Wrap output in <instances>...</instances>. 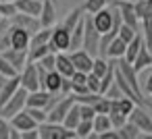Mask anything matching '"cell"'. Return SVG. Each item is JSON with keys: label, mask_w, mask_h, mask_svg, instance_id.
<instances>
[{"label": "cell", "mask_w": 152, "mask_h": 139, "mask_svg": "<svg viewBox=\"0 0 152 139\" xmlns=\"http://www.w3.org/2000/svg\"><path fill=\"white\" fill-rule=\"evenodd\" d=\"M2 54L17 71H21L25 64H27V50H17V48H7V50H2L0 52Z\"/></svg>", "instance_id": "obj_13"}, {"label": "cell", "mask_w": 152, "mask_h": 139, "mask_svg": "<svg viewBox=\"0 0 152 139\" xmlns=\"http://www.w3.org/2000/svg\"><path fill=\"white\" fill-rule=\"evenodd\" d=\"M94 133V125H92V120H79V125L75 127V135L79 137V139H86V137H90Z\"/></svg>", "instance_id": "obj_29"}, {"label": "cell", "mask_w": 152, "mask_h": 139, "mask_svg": "<svg viewBox=\"0 0 152 139\" xmlns=\"http://www.w3.org/2000/svg\"><path fill=\"white\" fill-rule=\"evenodd\" d=\"M54 60H56V52H48L46 56H42L38 62L46 69V71H54Z\"/></svg>", "instance_id": "obj_38"}, {"label": "cell", "mask_w": 152, "mask_h": 139, "mask_svg": "<svg viewBox=\"0 0 152 139\" xmlns=\"http://www.w3.org/2000/svg\"><path fill=\"white\" fill-rule=\"evenodd\" d=\"M9 21H11L13 25H17V27L27 29L29 33H34V31H38V29L42 27L38 17H34V15H25V13H17V15H13Z\"/></svg>", "instance_id": "obj_10"}, {"label": "cell", "mask_w": 152, "mask_h": 139, "mask_svg": "<svg viewBox=\"0 0 152 139\" xmlns=\"http://www.w3.org/2000/svg\"><path fill=\"white\" fill-rule=\"evenodd\" d=\"M7 79H9V77H4L2 73H0V89H2V85H4V81H7Z\"/></svg>", "instance_id": "obj_43"}, {"label": "cell", "mask_w": 152, "mask_h": 139, "mask_svg": "<svg viewBox=\"0 0 152 139\" xmlns=\"http://www.w3.org/2000/svg\"><path fill=\"white\" fill-rule=\"evenodd\" d=\"M25 110L34 116V120H36L38 125L46 120V110H44V108H29V106H25Z\"/></svg>", "instance_id": "obj_39"}, {"label": "cell", "mask_w": 152, "mask_h": 139, "mask_svg": "<svg viewBox=\"0 0 152 139\" xmlns=\"http://www.w3.org/2000/svg\"><path fill=\"white\" fill-rule=\"evenodd\" d=\"M127 120H129V122H133V125H135V127L142 131V135L152 133V114H150V112H148L144 106L135 104V106H133V110L129 112Z\"/></svg>", "instance_id": "obj_5"}, {"label": "cell", "mask_w": 152, "mask_h": 139, "mask_svg": "<svg viewBox=\"0 0 152 139\" xmlns=\"http://www.w3.org/2000/svg\"><path fill=\"white\" fill-rule=\"evenodd\" d=\"M79 120H81V116H79V104L73 102V106L67 110V114H65V118H63V125H65L67 129H73V131H75V127L79 125Z\"/></svg>", "instance_id": "obj_21"}, {"label": "cell", "mask_w": 152, "mask_h": 139, "mask_svg": "<svg viewBox=\"0 0 152 139\" xmlns=\"http://www.w3.org/2000/svg\"><path fill=\"white\" fill-rule=\"evenodd\" d=\"M19 79H21V87L27 91L40 89V77H38V67L36 62H27L21 71H19Z\"/></svg>", "instance_id": "obj_6"}, {"label": "cell", "mask_w": 152, "mask_h": 139, "mask_svg": "<svg viewBox=\"0 0 152 139\" xmlns=\"http://www.w3.org/2000/svg\"><path fill=\"white\" fill-rule=\"evenodd\" d=\"M25 98H27V89L19 87L2 106H0V116L11 118V116H15L17 112H21V110L25 108Z\"/></svg>", "instance_id": "obj_4"}, {"label": "cell", "mask_w": 152, "mask_h": 139, "mask_svg": "<svg viewBox=\"0 0 152 139\" xmlns=\"http://www.w3.org/2000/svg\"><path fill=\"white\" fill-rule=\"evenodd\" d=\"M108 2H110V0H86L83 7H81V11H83V13H88V15H94L96 11H100V9H104V7H108Z\"/></svg>", "instance_id": "obj_26"}, {"label": "cell", "mask_w": 152, "mask_h": 139, "mask_svg": "<svg viewBox=\"0 0 152 139\" xmlns=\"http://www.w3.org/2000/svg\"><path fill=\"white\" fill-rule=\"evenodd\" d=\"M38 133H40V139H73V137H77L73 129H67L63 122H50V120L40 122Z\"/></svg>", "instance_id": "obj_1"}, {"label": "cell", "mask_w": 152, "mask_h": 139, "mask_svg": "<svg viewBox=\"0 0 152 139\" xmlns=\"http://www.w3.org/2000/svg\"><path fill=\"white\" fill-rule=\"evenodd\" d=\"M61 81H63V75H61L58 71H48L42 89H46V91H50V93H61Z\"/></svg>", "instance_id": "obj_18"}, {"label": "cell", "mask_w": 152, "mask_h": 139, "mask_svg": "<svg viewBox=\"0 0 152 139\" xmlns=\"http://www.w3.org/2000/svg\"><path fill=\"white\" fill-rule=\"evenodd\" d=\"M150 56H152V48H150Z\"/></svg>", "instance_id": "obj_45"}, {"label": "cell", "mask_w": 152, "mask_h": 139, "mask_svg": "<svg viewBox=\"0 0 152 139\" xmlns=\"http://www.w3.org/2000/svg\"><path fill=\"white\" fill-rule=\"evenodd\" d=\"M71 93V77H63L61 81V96H69Z\"/></svg>", "instance_id": "obj_41"}, {"label": "cell", "mask_w": 152, "mask_h": 139, "mask_svg": "<svg viewBox=\"0 0 152 139\" xmlns=\"http://www.w3.org/2000/svg\"><path fill=\"white\" fill-rule=\"evenodd\" d=\"M9 122H11V127H15L17 131H27V129H36V127H38V122L34 120V116H31L25 108H23L21 112H17L15 116H11Z\"/></svg>", "instance_id": "obj_11"}, {"label": "cell", "mask_w": 152, "mask_h": 139, "mask_svg": "<svg viewBox=\"0 0 152 139\" xmlns=\"http://www.w3.org/2000/svg\"><path fill=\"white\" fill-rule=\"evenodd\" d=\"M9 35H11V21L2 17L0 19V52L11 46L9 44Z\"/></svg>", "instance_id": "obj_24"}, {"label": "cell", "mask_w": 152, "mask_h": 139, "mask_svg": "<svg viewBox=\"0 0 152 139\" xmlns=\"http://www.w3.org/2000/svg\"><path fill=\"white\" fill-rule=\"evenodd\" d=\"M83 25H86V15H81V19L77 21V25L71 29V46H69V52H71V50L81 48V40H83Z\"/></svg>", "instance_id": "obj_19"}, {"label": "cell", "mask_w": 152, "mask_h": 139, "mask_svg": "<svg viewBox=\"0 0 152 139\" xmlns=\"http://www.w3.org/2000/svg\"><path fill=\"white\" fill-rule=\"evenodd\" d=\"M86 85H88L90 91L100 93V77H96L94 73H88V75H86Z\"/></svg>", "instance_id": "obj_34"}, {"label": "cell", "mask_w": 152, "mask_h": 139, "mask_svg": "<svg viewBox=\"0 0 152 139\" xmlns=\"http://www.w3.org/2000/svg\"><path fill=\"white\" fill-rule=\"evenodd\" d=\"M108 118H110L113 129H119V127H123V125L127 122V116H125V114H121V112H115V110H110V112H108Z\"/></svg>", "instance_id": "obj_35"}, {"label": "cell", "mask_w": 152, "mask_h": 139, "mask_svg": "<svg viewBox=\"0 0 152 139\" xmlns=\"http://www.w3.org/2000/svg\"><path fill=\"white\" fill-rule=\"evenodd\" d=\"M142 106H144V108L152 114V98H144V104H142Z\"/></svg>", "instance_id": "obj_42"}, {"label": "cell", "mask_w": 152, "mask_h": 139, "mask_svg": "<svg viewBox=\"0 0 152 139\" xmlns=\"http://www.w3.org/2000/svg\"><path fill=\"white\" fill-rule=\"evenodd\" d=\"M81 13H83L81 9H73V11H71V13H69V15L63 19V23H61V25H63L65 29H69V31H71V29L77 25V21L81 19Z\"/></svg>", "instance_id": "obj_27"}, {"label": "cell", "mask_w": 152, "mask_h": 139, "mask_svg": "<svg viewBox=\"0 0 152 139\" xmlns=\"http://www.w3.org/2000/svg\"><path fill=\"white\" fill-rule=\"evenodd\" d=\"M0 2H15V0H0Z\"/></svg>", "instance_id": "obj_44"}, {"label": "cell", "mask_w": 152, "mask_h": 139, "mask_svg": "<svg viewBox=\"0 0 152 139\" xmlns=\"http://www.w3.org/2000/svg\"><path fill=\"white\" fill-rule=\"evenodd\" d=\"M92 106H94L96 114H108V110H110V98H108V96H104V93H100V96H98V100H96Z\"/></svg>", "instance_id": "obj_28"}, {"label": "cell", "mask_w": 152, "mask_h": 139, "mask_svg": "<svg viewBox=\"0 0 152 139\" xmlns=\"http://www.w3.org/2000/svg\"><path fill=\"white\" fill-rule=\"evenodd\" d=\"M92 125H94V131H96L98 135L104 133V131H108V129H113L108 114H96V116L92 118Z\"/></svg>", "instance_id": "obj_25"}, {"label": "cell", "mask_w": 152, "mask_h": 139, "mask_svg": "<svg viewBox=\"0 0 152 139\" xmlns=\"http://www.w3.org/2000/svg\"><path fill=\"white\" fill-rule=\"evenodd\" d=\"M42 27H52L56 23V4L52 0H42V11L38 15Z\"/></svg>", "instance_id": "obj_12"}, {"label": "cell", "mask_w": 152, "mask_h": 139, "mask_svg": "<svg viewBox=\"0 0 152 139\" xmlns=\"http://www.w3.org/2000/svg\"><path fill=\"white\" fill-rule=\"evenodd\" d=\"M13 15H17V7H15V2H0V17L11 19Z\"/></svg>", "instance_id": "obj_36"}, {"label": "cell", "mask_w": 152, "mask_h": 139, "mask_svg": "<svg viewBox=\"0 0 152 139\" xmlns=\"http://www.w3.org/2000/svg\"><path fill=\"white\" fill-rule=\"evenodd\" d=\"M131 2H133V0H131Z\"/></svg>", "instance_id": "obj_48"}, {"label": "cell", "mask_w": 152, "mask_h": 139, "mask_svg": "<svg viewBox=\"0 0 152 139\" xmlns=\"http://www.w3.org/2000/svg\"><path fill=\"white\" fill-rule=\"evenodd\" d=\"M137 33H140L137 29H133V27H129V25L121 23V27H119V33H117V35H119V38H121L123 42H131V40H133V38H135Z\"/></svg>", "instance_id": "obj_30"}, {"label": "cell", "mask_w": 152, "mask_h": 139, "mask_svg": "<svg viewBox=\"0 0 152 139\" xmlns=\"http://www.w3.org/2000/svg\"><path fill=\"white\" fill-rule=\"evenodd\" d=\"M144 46V35H142V31L131 40V42H127V48H125V54H123V58L127 60V62H133V58H135V54L140 52V48Z\"/></svg>", "instance_id": "obj_20"}, {"label": "cell", "mask_w": 152, "mask_h": 139, "mask_svg": "<svg viewBox=\"0 0 152 139\" xmlns=\"http://www.w3.org/2000/svg\"><path fill=\"white\" fill-rule=\"evenodd\" d=\"M150 98H152V96H150Z\"/></svg>", "instance_id": "obj_49"}, {"label": "cell", "mask_w": 152, "mask_h": 139, "mask_svg": "<svg viewBox=\"0 0 152 139\" xmlns=\"http://www.w3.org/2000/svg\"><path fill=\"white\" fill-rule=\"evenodd\" d=\"M0 19H2V17H0Z\"/></svg>", "instance_id": "obj_47"}, {"label": "cell", "mask_w": 152, "mask_h": 139, "mask_svg": "<svg viewBox=\"0 0 152 139\" xmlns=\"http://www.w3.org/2000/svg\"><path fill=\"white\" fill-rule=\"evenodd\" d=\"M98 44H100V31L94 27L92 17L86 13V25H83V40H81V48L86 52H90L92 56L98 54Z\"/></svg>", "instance_id": "obj_2"}, {"label": "cell", "mask_w": 152, "mask_h": 139, "mask_svg": "<svg viewBox=\"0 0 152 139\" xmlns=\"http://www.w3.org/2000/svg\"><path fill=\"white\" fill-rule=\"evenodd\" d=\"M113 81H115V62H113V67L106 71V75L100 79V93H104V91L113 85Z\"/></svg>", "instance_id": "obj_31"}, {"label": "cell", "mask_w": 152, "mask_h": 139, "mask_svg": "<svg viewBox=\"0 0 152 139\" xmlns=\"http://www.w3.org/2000/svg\"><path fill=\"white\" fill-rule=\"evenodd\" d=\"M50 33H52V27H40L38 31H34V33H31L29 46H42V44H48Z\"/></svg>", "instance_id": "obj_23"}, {"label": "cell", "mask_w": 152, "mask_h": 139, "mask_svg": "<svg viewBox=\"0 0 152 139\" xmlns=\"http://www.w3.org/2000/svg\"><path fill=\"white\" fill-rule=\"evenodd\" d=\"M133 69H135V73L140 75V73H144L148 67H152V56H150V48L144 44L142 48H140V52L135 54V58H133Z\"/></svg>", "instance_id": "obj_15"}, {"label": "cell", "mask_w": 152, "mask_h": 139, "mask_svg": "<svg viewBox=\"0 0 152 139\" xmlns=\"http://www.w3.org/2000/svg\"><path fill=\"white\" fill-rule=\"evenodd\" d=\"M77 104H79V102H77ZM79 116H81L83 120H92V118L96 116L94 106H92V104H79Z\"/></svg>", "instance_id": "obj_37"}, {"label": "cell", "mask_w": 152, "mask_h": 139, "mask_svg": "<svg viewBox=\"0 0 152 139\" xmlns=\"http://www.w3.org/2000/svg\"><path fill=\"white\" fill-rule=\"evenodd\" d=\"M71 60H73V67L75 71H83V73H90L92 71V62H94V56L90 52H86L83 48H77V50H71Z\"/></svg>", "instance_id": "obj_9"}, {"label": "cell", "mask_w": 152, "mask_h": 139, "mask_svg": "<svg viewBox=\"0 0 152 139\" xmlns=\"http://www.w3.org/2000/svg\"><path fill=\"white\" fill-rule=\"evenodd\" d=\"M90 17H92L94 27H96L100 33H106V31L113 29V7H104V9L96 11V13L90 15Z\"/></svg>", "instance_id": "obj_7"}, {"label": "cell", "mask_w": 152, "mask_h": 139, "mask_svg": "<svg viewBox=\"0 0 152 139\" xmlns=\"http://www.w3.org/2000/svg\"><path fill=\"white\" fill-rule=\"evenodd\" d=\"M52 2H54V4H56V0H52Z\"/></svg>", "instance_id": "obj_46"}, {"label": "cell", "mask_w": 152, "mask_h": 139, "mask_svg": "<svg viewBox=\"0 0 152 139\" xmlns=\"http://www.w3.org/2000/svg\"><path fill=\"white\" fill-rule=\"evenodd\" d=\"M29 40H31V33L23 27H17L11 23V35H9V48H17V50H27L29 48Z\"/></svg>", "instance_id": "obj_8"}, {"label": "cell", "mask_w": 152, "mask_h": 139, "mask_svg": "<svg viewBox=\"0 0 152 139\" xmlns=\"http://www.w3.org/2000/svg\"><path fill=\"white\" fill-rule=\"evenodd\" d=\"M125 48H127V42H123L119 35H115V38L110 40L108 48H106V58H113V60H117V58H123V54H125Z\"/></svg>", "instance_id": "obj_17"}, {"label": "cell", "mask_w": 152, "mask_h": 139, "mask_svg": "<svg viewBox=\"0 0 152 139\" xmlns=\"http://www.w3.org/2000/svg\"><path fill=\"white\" fill-rule=\"evenodd\" d=\"M15 7H17V13L38 17L42 11V0H15Z\"/></svg>", "instance_id": "obj_16"}, {"label": "cell", "mask_w": 152, "mask_h": 139, "mask_svg": "<svg viewBox=\"0 0 152 139\" xmlns=\"http://www.w3.org/2000/svg\"><path fill=\"white\" fill-rule=\"evenodd\" d=\"M54 71H58L63 77H71L75 73L73 60L67 52H56V60H54Z\"/></svg>", "instance_id": "obj_14"}, {"label": "cell", "mask_w": 152, "mask_h": 139, "mask_svg": "<svg viewBox=\"0 0 152 139\" xmlns=\"http://www.w3.org/2000/svg\"><path fill=\"white\" fill-rule=\"evenodd\" d=\"M11 137V122L9 118L0 116V139H9Z\"/></svg>", "instance_id": "obj_40"}, {"label": "cell", "mask_w": 152, "mask_h": 139, "mask_svg": "<svg viewBox=\"0 0 152 139\" xmlns=\"http://www.w3.org/2000/svg\"><path fill=\"white\" fill-rule=\"evenodd\" d=\"M50 52H69V46H71V31L65 29L61 23L52 25V33H50Z\"/></svg>", "instance_id": "obj_3"}, {"label": "cell", "mask_w": 152, "mask_h": 139, "mask_svg": "<svg viewBox=\"0 0 152 139\" xmlns=\"http://www.w3.org/2000/svg\"><path fill=\"white\" fill-rule=\"evenodd\" d=\"M0 73H2L4 77H13V75H19V71L2 56V54H0Z\"/></svg>", "instance_id": "obj_32"}, {"label": "cell", "mask_w": 152, "mask_h": 139, "mask_svg": "<svg viewBox=\"0 0 152 139\" xmlns=\"http://www.w3.org/2000/svg\"><path fill=\"white\" fill-rule=\"evenodd\" d=\"M117 133H119V139H140V137H142V131H140L133 122H129V120H127L123 127H119Z\"/></svg>", "instance_id": "obj_22"}, {"label": "cell", "mask_w": 152, "mask_h": 139, "mask_svg": "<svg viewBox=\"0 0 152 139\" xmlns=\"http://www.w3.org/2000/svg\"><path fill=\"white\" fill-rule=\"evenodd\" d=\"M146 71H148V73H146L144 81H140V87H142L144 96H152V67H148Z\"/></svg>", "instance_id": "obj_33"}]
</instances>
